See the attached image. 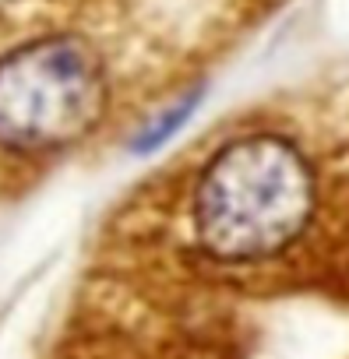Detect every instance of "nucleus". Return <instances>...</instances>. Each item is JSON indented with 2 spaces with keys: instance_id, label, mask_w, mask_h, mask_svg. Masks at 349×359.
<instances>
[{
  "instance_id": "obj_1",
  "label": "nucleus",
  "mask_w": 349,
  "mask_h": 359,
  "mask_svg": "<svg viewBox=\"0 0 349 359\" xmlns=\"http://www.w3.org/2000/svg\"><path fill=\"white\" fill-rule=\"evenodd\" d=\"M103 109V60L78 36H46L0 60V148L22 155L67 148Z\"/></svg>"
}]
</instances>
